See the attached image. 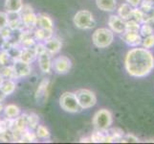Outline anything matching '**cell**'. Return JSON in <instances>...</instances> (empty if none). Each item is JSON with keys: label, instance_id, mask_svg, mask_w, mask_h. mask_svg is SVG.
Instances as JSON below:
<instances>
[{"label": "cell", "instance_id": "6da1fadb", "mask_svg": "<svg viewBox=\"0 0 154 144\" xmlns=\"http://www.w3.org/2000/svg\"><path fill=\"white\" fill-rule=\"evenodd\" d=\"M125 67L131 77H146L154 69V56L152 52L144 47H133L125 56Z\"/></svg>", "mask_w": 154, "mask_h": 144}, {"label": "cell", "instance_id": "7a4b0ae2", "mask_svg": "<svg viewBox=\"0 0 154 144\" xmlns=\"http://www.w3.org/2000/svg\"><path fill=\"white\" fill-rule=\"evenodd\" d=\"M114 40V33L107 28H99L92 35V41L98 48L108 47Z\"/></svg>", "mask_w": 154, "mask_h": 144}, {"label": "cell", "instance_id": "3957f363", "mask_svg": "<svg viewBox=\"0 0 154 144\" xmlns=\"http://www.w3.org/2000/svg\"><path fill=\"white\" fill-rule=\"evenodd\" d=\"M74 24L76 27L82 30H89L96 26V20L91 12L87 10H82L74 17Z\"/></svg>", "mask_w": 154, "mask_h": 144}, {"label": "cell", "instance_id": "277c9868", "mask_svg": "<svg viewBox=\"0 0 154 144\" xmlns=\"http://www.w3.org/2000/svg\"><path fill=\"white\" fill-rule=\"evenodd\" d=\"M60 106L63 110L70 114H77L82 110L78 103L75 93L70 91H66L61 94L60 97Z\"/></svg>", "mask_w": 154, "mask_h": 144}, {"label": "cell", "instance_id": "5b68a950", "mask_svg": "<svg viewBox=\"0 0 154 144\" xmlns=\"http://www.w3.org/2000/svg\"><path fill=\"white\" fill-rule=\"evenodd\" d=\"M74 93L76 95L79 105L81 106V108L82 110L91 109L97 103L96 94L89 89L81 88V89H78L77 91H75Z\"/></svg>", "mask_w": 154, "mask_h": 144}, {"label": "cell", "instance_id": "8992f818", "mask_svg": "<svg viewBox=\"0 0 154 144\" xmlns=\"http://www.w3.org/2000/svg\"><path fill=\"white\" fill-rule=\"evenodd\" d=\"M112 123V114L106 109H102L98 110L93 117V125L98 130H107L111 127Z\"/></svg>", "mask_w": 154, "mask_h": 144}, {"label": "cell", "instance_id": "52a82bcc", "mask_svg": "<svg viewBox=\"0 0 154 144\" xmlns=\"http://www.w3.org/2000/svg\"><path fill=\"white\" fill-rule=\"evenodd\" d=\"M19 14L20 19L22 21L25 29L33 30L36 25V14L30 5H23Z\"/></svg>", "mask_w": 154, "mask_h": 144}, {"label": "cell", "instance_id": "ba28073f", "mask_svg": "<svg viewBox=\"0 0 154 144\" xmlns=\"http://www.w3.org/2000/svg\"><path fill=\"white\" fill-rule=\"evenodd\" d=\"M72 62L71 60L66 56H60L56 58L54 62H52V68H54V70L57 74H66L71 69Z\"/></svg>", "mask_w": 154, "mask_h": 144}, {"label": "cell", "instance_id": "9c48e42d", "mask_svg": "<svg viewBox=\"0 0 154 144\" xmlns=\"http://www.w3.org/2000/svg\"><path fill=\"white\" fill-rule=\"evenodd\" d=\"M14 71V75L15 78H22V77H27L31 74L32 71V67L29 62H23L22 60H17L14 61L13 65H12Z\"/></svg>", "mask_w": 154, "mask_h": 144}, {"label": "cell", "instance_id": "30bf717a", "mask_svg": "<svg viewBox=\"0 0 154 144\" xmlns=\"http://www.w3.org/2000/svg\"><path fill=\"white\" fill-rule=\"evenodd\" d=\"M110 30L116 34H123L125 31V20L121 18L118 14H111L108 18Z\"/></svg>", "mask_w": 154, "mask_h": 144}, {"label": "cell", "instance_id": "8fae6325", "mask_svg": "<svg viewBox=\"0 0 154 144\" xmlns=\"http://www.w3.org/2000/svg\"><path fill=\"white\" fill-rule=\"evenodd\" d=\"M122 39L127 45L131 47L140 46L143 40L142 36L139 33H136V32H125L122 36Z\"/></svg>", "mask_w": 154, "mask_h": 144}, {"label": "cell", "instance_id": "7c38bea8", "mask_svg": "<svg viewBox=\"0 0 154 144\" xmlns=\"http://www.w3.org/2000/svg\"><path fill=\"white\" fill-rule=\"evenodd\" d=\"M38 66L40 70L43 73H50L52 69V60H51V55L48 52L45 51L41 53L38 56Z\"/></svg>", "mask_w": 154, "mask_h": 144}, {"label": "cell", "instance_id": "4fadbf2b", "mask_svg": "<svg viewBox=\"0 0 154 144\" xmlns=\"http://www.w3.org/2000/svg\"><path fill=\"white\" fill-rule=\"evenodd\" d=\"M44 44L46 47V51L48 52L51 56L60 52V50L61 49V46H62L61 41L57 38H53V37L51 39L44 41Z\"/></svg>", "mask_w": 154, "mask_h": 144}, {"label": "cell", "instance_id": "5bb4252c", "mask_svg": "<svg viewBox=\"0 0 154 144\" xmlns=\"http://www.w3.org/2000/svg\"><path fill=\"white\" fill-rule=\"evenodd\" d=\"M53 29H43V28H36L33 31V36L36 41L44 42L47 40L51 39L53 37Z\"/></svg>", "mask_w": 154, "mask_h": 144}, {"label": "cell", "instance_id": "9a60e30c", "mask_svg": "<svg viewBox=\"0 0 154 144\" xmlns=\"http://www.w3.org/2000/svg\"><path fill=\"white\" fill-rule=\"evenodd\" d=\"M53 20L50 17L45 14H39L36 15V28H43V29H53Z\"/></svg>", "mask_w": 154, "mask_h": 144}, {"label": "cell", "instance_id": "2e32d148", "mask_svg": "<svg viewBox=\"0 0 154 144\" xmlns=\"http://www.w3.org/2000/svg\"><path fill=\"white\" fill-rule=\"evenodd\" d=\"M22 6V0H6L5 1V10L8 14H18Z\"/></svg>", "mask_w": 154, "mask_h": 144}, {"label": "cell", "instance_id": "e0dca14e", "mask_svg": "<svg viewBox=\"0 0 154 144\" xmlns=\"http://www.w3.org/2000/svg\"><path fill=\"white\" fill-rule=\"evenodd\" d=\"M96 5L103 12H112L117 7V0H96Z\"/></svg>", "mask_w": 154, "mask_h": 144}, {"label": "cell", "instance_id": "ac0fdd59", "mask_svg": "<svg viewBox=\"0 0 154 144\" xmlns=\"http://www.w3.org/2000/svg\"><path fill=\"white\" fill-rule=\"evenodd\" d=\"M36 57H38V54L35 50L34 47H31V48H22V53H21V56H20V60H22L23 62H33Z\"/></svg>", "mask_w": 154, "mask_h": 144}, {"label": "cell", "instance_id": "d6986e66", "mask_svg": "<svg viewBox=\"0 0 154 144\" xmlns=\"http://www.w3.org/2000/svg\"><path fill=\"white\" fill-rule=\"evenodd\" d=\"M49 85H50V80L44 78L42 81L40 82V84L38 85V88L36 89L35 91V98L39 100L42 97L46 98V94L48 93V88H49Z\"/></svg>", "mask_w": 154, "mask_h": 144}, {"label": "cell", "instance_id": "ffe728a7", "mask_svg": "<svg viewBox=\"0 0 154 144\" xmlns=\"http://www.w3.org/2000/svg\"><path fill=\"white\" fill-rule=\"evenodd\" d=\"M15 88H17V85L13 79H4L2 84L0 85V88L2 89V91L6 96L13 94L15 90Z\"/></svg>", "mask_w": 154, "mask_h": 144}, {"label": "cell", "instance_id": "44dd1931", "mask_svg": "<svg viewBox=\"0 0 154 144\" xmlns=\"http://www.w3.org/2000/svg\"><path fill=\"white\" fill-rule=\"evenodd\" d=\"M132 8L129 4L123 3L120 5V7L118 8V15L123 18L124 20H127V19H130L131 18V13H132Z\"/></svg>", "mask_w": 154, "mask_h": 144}, {"label": "cell", "instance_id": "7402d4cb", "mask_svg": "<svg viewBox=\"0 0 154 144\" xmlns=\"http://www.w3.org/2000/svg\"><path fill=\"white\" fill-rule=\"evenodd\" d=\"M3 111L7 118H15V117H17L20 114V109L14 104L4 107Z\"/></svg>", "mask_w": 154, "mask_h": 144}, {"label": "cell", "instance_id": "603a6c76", "mask_svg": "<svg viewBox=\"0 0 154 144\" xmlns=\"http://www.w3.org/2000/svg\"><path fill=\"white\" fill-rule=\"evenodd\" d=\"M26 129H28L27 114H19L17 117H15V130L24 132Z\"/></svg>", "mask_w": 154, "mask_h": 144}, {"label": "cell", "instance_id": "cb8c5ba5", "mask_svg": "<svg viewBox=\"0 0 154 144\" xmlns=\"http://www.w3.org/2000/svg\"><path fill=\"white\" fill-rule=\"evenodd\" d=\"M130 18L136 20L137 22H139L140 24L146 22V19H147V18H146V14L143 12V11L139 7L132 9V13H131V18Z\"/></svg>", "mask_w": 154, "mask_h": 144}, {"label": "cell", "instance_id": "d4e9b609", "mask_svg": "<svg viewBox=\"0 0 154 144\" xmlns=\"http://www.w3.org/2000/svg\"><path fill=\"white\" fill-rule=\"evenodd\" d=\"M39 125V117L38 114L32 113L27 114V127L30 130H35L36 127Z\"/></svg>", "mask_w": 154, "mask_h": 144}, {"label": "cell", "instance_id": "484cf974", "mask_svg": "<svg viewBox=\"0 0 154 144\" xmlns=\"http://www.w3.org/2000/svg\"><path fill=\"white\" fill-rule=\"evenodd\" d=\"M139 34L142 36V38H145L149 35L154 34V28L153 26H151L150 23H148L147 21L142 23L140 26V30H139Z\"/></svg>", "mask_w": 154, "mask_h": 144}, {"label": "cell", "instance_id": "4316f807", "mask_svg": "<svg viewBox=\"0 0 154 144\" xmlns=\"http://www.w3.org/2000/svg\"><path fill=\"white\" fill-rule=\"evenodd\" d=\"M141 24L139 22H137L134 19H127L125 20V32H136L139 33Z\"/></svg>", "mask_w": 154, "mask_h": 144}, {"label": "cell", "instance_id": "83f0119b", "mask_svg": "<svg viewBox=\"0 0 154 144\" xmlns=\"http://www.w3.org/2000/svg\"><path fill=\"white\" fill-rule=\"evenodd\" d=\"M0 73L5 79H17L14 75V71L12 66H4L0 67Z\"/></svg>", "mask_w": 154, "mask_h": 144}, {"label": "cell", "instance_id": "f1b7e54d", "mask_svg": "<svg viewBox=\"0 0 154 144\" xmlns=\"http://www.w3.org/2000/svg\"><path fill=\"white\" fill-rule=\"evenodd\" d=\"M35 135L38 138H41V139H47L50 137V132L47 128L43 125H38L35 129Z\"/></svg>", "mask_w": 154, "mask_h": 144}, {"label": "cell", "instance_id": "f546056e", "mask_svg": "<svg viewBox=\"0 0 154 144\" xmlns=\"http://www.w3.org/2000/svg\"><path fill=\"white\" fill-rule=\"evenodd\" d=\"M7 52L13 61H17L20 59L21 53H22V48H19L17 45H13Z\"/></svg>", "mask_w": 154, "mask_h": 144}, {"label": "cell", "instance_id": "4dcf8cb0", "mask_svg": "<svg viewBox=\"0 0 154 144\" xmlns=\"http://www.w3.org/2000/svg\"><path fill=\"white\" fill-rule=\"evenodd\" d=\"M38 139V136L35 133L32 132L30 129H26L23 134H22V138H21L20 142H34Z\"/></svg>", "mask_w": 154, "mask_h": 144}, {"label": "cell", "instance_id": "1f68e13d", "mask_svg": "<svg viewBox=\"0 0 154 144\" xmlns=\"http://www.w3.org/2000/svg\"><path fill=\"white\" fill-rule=\"evenodd\" d=\"M139 8L145 14L150 13L154 10V0H142Z\"/></svg>", "mask_w": 154, "mask_h": 144}, {"label": "cell", "instance_id": "d6a6232c", "mask_svg": "<svg viewBox=\"0 0 154 144\" xmlns=\"http://www.w3.org/2000/svg\"><path fill=\"white\" fill-rule=\"evenodd\" d=\"M14 61L11 59L9 56L7 51H1L0 52V66H12Z\"/></svg>", "mask_w": 154, "mask_h": 144}, {"label": "cell", "instance_id": "836d02e7", "mask_svg": "<svg viewBox=\"0 0 154 144\" xmlns=\"http://www.w3.org/2000/svg\"><path fill=\"white\" fill-rule=\"evenodd\" d=\"M141 45L142 47L146 48V49H151V48H153L154 47V34L143 38Z\"/></svg>", "mask_w": 154, "mask_h": 144}, {"label": "cell", "instance_id": "e575fe53", "mask_svg": "<svg viewBox=\"0 0 154 144\" xmlns=\"http://www.w3.org/2000/svg\"><path fill=\"white\" fill-rule=\"evenodd\" d=\"M120 142L122 143H138L140 142V139L137 136H135L132 134H127V135H124L123 137L121 138Z\"/></svg>", "mask_w": 154, "mask_h": 144}, {"label": "cell", "instance_id": "d590c367", "mask_svg": "<svg viewBox=\"0 0 154 144\" xmlns=\"http://www.w3.org/2000/svg\"><path fill=\"white\" fill-rule=\"evenodd\" d=\"M0 140H2L4 142H11L14 141V136L13 132L11 130H6L2 133H0Z\"/></svg>", "mask_w": 154, "mask_h": 144}, {"label": "cell", "instance_id": "8d00e7d4", "mask_svg": "<svg viewBox=\"0 0 154 144\" xmlns=\"http://www.w3.org/2000/svg\"><path fill=\"white\" fill-rule=\"evenodd\" d=\"M9 23V17L8 13L6 12H0V29L8 26Z\"/></svg>", "mask_w": 154, "mask_h": 144}, {"label": "cell", "instance_id": "74e56055", "mask_svg": "<svg viewBox=\"0 0 154 144\" xmlns=\"http://www.w3.org/2000/svg\"><path fill=\"white\" fill-rule=\"evenodd\" d=\"M12 34H13V30L9 26H6V27L0 29V35H1V37L4 40H8L12 36Z\"/></svg>", "mask_w": 154, "mask_h": 144}, {"label": "cell", "instance_id": "f35d334b", "mask_svg": "<svg viewBox=\"0 0 154 144\" xmlns=\"http://www.w3.org/2000/svg\"><path fill=\"white\" fill-rule=\"evenodd\" d=\"M34 48H35V52H36V54H38V56L39 54H41V53H43V52L46 51V47H45L44 42L42 43V42L38 41V43H35V44Z\"/></svg>", "mask_w": 154, "mask_h": 144}, {"label": "cell", "instance_id": "ab89813d", "mask_svg": "<svg viewBox=\"0 0 154 144\" xmlns=\"http://www.w3.org/2000/svg\"><path fill=\"white\" fill-rule=\"evenodd\" d=\"M142 0H126V3L129 4L132 8H138L140 6Z\"/></svg>", "mask_w": 154, "mask_h": 144}, {"label": "cell", "instance_id": "60d3db41", "mask_svg": "<svg viewBox=\"0 0 154 144\" xmlns=\"http://www.w3.org/2000/svg\"><path fill=\"white\" fill-rule=\"evenodd\" d=\"M6 130H8L6 120H0V133H2Z\"/></svg>", "mask_w": 154, "mask_h": 144}, {"label": "cell", "instance_id": "b9f144b4", "mask_svg": "<svg viewBox=\"0 0 154 144\" xmlns=\"http://www.w3.org/2000/svg\"><path fill=\"white\" fill-rule=\"evenodd\" d=\"M5 98H6V95H5V93L2 91V89L0 88V102H2V101H4Z\"/></svg>", "mask_w": 154, "mask_h": 144}, {"label": "cell", "instance_id": "7bdbcfd3", "mask_svg": "<svg viewBox=\"0 0 154 144\" xmlns=\"http://www.w3.org/2000/svg\"><path fill=\"white\" fill-rule=\"evenodd\" d=\"M81 142H91V138L90 137H85V138H82Z\"/></svg>", "mask_w": 154, "mask_h": 144}, {"label": "cell", "instance_id": "ee69618b", "mask_svg": "<svg viewBox=\"0 0 154 144\" xmlns=\"http://www.w3.org/2000/svg\"><path fill=\"white\" fill-rule=\"evenodd\" d=\"M4 39L2 38V37H1V35H0V47H1V45H2V43H3V42H4Z\"/></svg>", "mask_w": 154, "mask_h": 144}, {"label": "cell", "instance_id": "f6af8a7d", "mask_svg": "<svg viewBox=\"0 0 154 144\" xmlns=\"http://www.w3.org/2000/svg\"><path fill=\"white\" fill-rule=\"evenodd\" d=\"M4 79H5V78H4L3 76H2V74H1V73H0V85H1V84H2V82L4 81Z\"/></svg>", "mask_w": 154, "mask_h": 144}, {"label": "cell", "instance_id": "bcb514c9", "mask_svg": "<svg viewBox=\"0 0 154 144\" xmlns=\"http://www.w3.org/2000/svg\"><path fill=\"white\" fill-rule=\"evenodd\" d=\"M3 110H4V107H3L2 103L0 102V113H1V111H3Z\"/></svg>", "mask_w": 154, "mask_h": 144}, {"label": "cell", "instance_id": "7dc6e473", "mask_svg": "<svg viewBox=\"0 0 154 144\" xmlns=\"http://www.w3.org/2000/svg\"><path fill=\"white\" fill-rule=\"evenodd\" d=\"M0 52H1V48H0Z\"/></svg>", "mask_w": 154, "mask_h": 144}, {"label": "cell", "instance_id": "c3c4849f", "mask_svg": "<svg viewBox=\"0 0 154 144\" xmlns=\"http://www.w3.org/2000/svg\"><path fill=\"white\" fill-rule=\"evenodd\" d=\"M0 67H1V66H0Z\"/></svg>", "mask_w": 154, "mask_h": 144}]
</instances>
